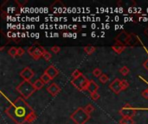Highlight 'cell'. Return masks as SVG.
<instances>
[{
  "label": "cell",
  "instance_id": "cell-23",
  "mask_svg": "<svg viewBox=\"0 0 148 124\" xmlns=\"http://www.w3.org/2000/svg\"><path fill=\"white\" fill-rule=\"evenodd\" d=\"M99 80H100V82H101V83H102V84H106V83H108V82L109 78H108V76L107 74L102 73V75L99 78Z\"/></svg>",
  "mask_w": 148,
  "mask_h": 124
},
{
  "label": "cell",
  "instance_id": "cell-16",
  "mask_svg": "<svg viewBox=\"0 0 148 124\" xmlns=\"http://www.w3.org/2000/svg\"><path fill=\"white\" fill-rule=\"evenodd\" d=\"M33 85H34L36 91H39V90H41V89L44 86V84H43V82L39 79H36V80L33 83Z\"/></svg>",
  "mask_w": 148,
  "mask_h": 124
},
{
  "label": "cell",
  "instance_id": "cell-7",
  "mask_svg": "<svg viewBox=\"0 0 148 124\" xmlns=\"http://www.w3.org/2000/svg\"><path fill=\"white\" fill-rule=\"evenodd\" d=\"M120 115L122 116V117H128V118H133L135 114H136V110L131 106V104H125L119 111Z\"/></svg>",
  "mask_w": 148,
  "mask_h": 124
},
{
  "label": "cell",
  "instance_id": "cell-15",
  "mask_svg": "<svg viewBox=\"0 0 148 124\" xmlns=\"http://www.w3.org/2000/svg\"><path fill=\"white\" fill-rule=\"evenodd\" d=\"M127 48L126 46L124 45H121V44H119V43H115L113 47H112V49L118 54H121L125 49Z\"/></svg>",
  "mask_w": 148,
  "mask_h": 124
},
{
  "label": "cell",
  "instance_id": "cell-8",
  "mask_svg": "<svg viewBox=\"0 0 148 124\" xmlns=\"http://www.w3.org/2000/svg\"><path fill=\"white\" fill-rule=\"evenodd\" d=\"M20 76L24 81H30L31 79L35 76V73L32 71L30 67H25L20 73Z\"/></svg>",
  "mask_w": 148,
  "mask_h": 124
},
{
  "label": "cell",
  "instance_id": "cell-3",
  "mask_svg": "<svg viewBox=\"0 0 148 124\" xmlns=\"http://www.w3.org/2000/svg\"><path fill=\"white\" fill-rule=\"evenodd\" d=\"M16 90L24 99H28L29 98H30L36 91L33 84L30 81H24V80L22 81L16 87Z\"/></svg>",
  "mask_w": 148,
  "mask_h": 124
},
{
  "label": "cell",
  "instance_id": "cell-28",
  "mask_svg": "<svg viewBox=\"0 0 148 124\" xmlns=\"http://www.w3.org/2000/svg\"><path fill=\"white\" fill-rule=\"evenodd\" d=\"M121 87H122V90L123 91L127 90L129 87V84H128V82L126 79H122L121 80Z\"/></svg>",
  "mask_w": 148,
  "mask_h": 124
},
{
  "label": "cell",
  "instance_id": "cell-1",
  "mask_svg": "<svg viewBox=\"0 0 148 124\" xmlns=\"http://www.w3.org/2000/svg\"><path fill=\"white\" fill-rule=\"evenodd\" d=\"M5 114L16 124L31 123L36 118L35 110L22 97L17 98L8 108H6Z\"/></svg>",
  "mask_w": 148,
  "mask_h": 124
},
{
  "label": "cell",
  "instance_id": "cell-4",
  "mask_svg": "<svg viewBox=\"0 0 148 124\" xmlns=\"http://www.w3.org/2000/svg\"><path fill=\"white\" fill-rule=\"evenodd\" d=\"M70 118L75 124H85L90 119V115L85 111L84 108L79 107L71 114Z\"/></svg>",
  "mask_w": 148,
  "mask_h": 124
},
{
  "label": "cell",
  "instance_id": "cell-14",
  "mask_svg": "<svg viewBox=\"0 0 148 124\" xmlns=\"http://www.w3.org/2000/svg\"><path fill=\"white\" fill-rule=\"evenodd\" d=\"M45 52V49L43 48V47H41V46H37L36 48V51L32 56V58L36 60H38L43 54V53Z\"/></svg>",
  "mask_w": 148,
  "mask_h": 124
},
{
  "label": "cell",
  "instance_id": "cell-2",
  "mask_svg": "<svg viewBox=\"0 0 148 124\" xmlns=\"http://www.w3.org/2000/svg\"><path fill=\"white\" fill-rule=\"evenodd\" d=\"M115 41H116V43L124 45L126 47L127 46L134 47L139 44L140 39L138 38V36L135 34H134V33L129 34L127 31L123 30L115 37Z\"/></svg>",
  "mask_w": 148,
  "mask_h": 124
},
{
  "label": "cell",
  "instance_id": "cell-10",
  "mask_svg": "<svg viewBox=\"0 0 148 124\" xmlns=\"http://www.w3.org/2000/svg\"><path fill=\"white\" fill-rule=\"evenodd\" d=\"M44 73H46L51 79H54L56 76H58L59 71H58V69H57L55 66L50 65V66H49L45 69Z\"/></svg>",
  "mask_w": 148,
  "mask_h": 124
},
{
  "label": "cell",
  "instance_id": "cell-9",
  "mask_svg": "<svg viewBox=\"0 0 148 124\" xmlns=\"http://www.w3.org/2000/svg\"><path fill=\"white\" fill-rule=\"evenodd\" d=\"M109 88L115 93V94H120L121 91H122V87H121V80L120 79H115L114 81L111 82L109 85Z\"/></svg>",
  "mask_w": 148,
  "mask_h": 124
},
{
  "label": "cell",
  "instance_id": "cell-17",
  "mask_svg": "<svg viewBox=\"0 0 148 124\" xmlns=\"http://www.w3.org/2000/svg\"><path fill=\"white\" fill-rule=\"evenodd\" d=\"M95 50H96V47H94V46H86V47H84V51H85V53H87L88 55H91L93 53H95Z\"/></svg>",
  "mask_w": 148,
  "mask_h": 124
},
{
  "label": "cell",
  "instance_id": "cell-18",
  "mask_svg": "<svg viewBox=\"0 0 148 124\" xmlns=\"http://www.w3.org/2000/svg\"><path fill=\"white\" fill-rule=\"evenodd\" d=\"M120 124H134V121L133 120V118H128V117H122V119H121Z\"/></svg>",
  "mask_w": 148,
  "mask_h": 124
},
{
  "label": "cell",
  "instance_id": "cell-30",
  "mask_svg": "<svg viewBox=\"0 0 148 124\" xmlns=\"http://www.w3.org/2000/svg\"><path fill=\"white\" fill-rule=\"evenodd\" d=\"M60 50H61V48H60V47H58V46H53V47H51V51H52L54 54H58V53L60 52Z\"/></svg>",
  "mask_w": 148,
  "mask_h": 124
},
{
  "label": "cell",
  "instance_id": "cell-26",
  "mask_svg": "<svg viewBox=\"0 0 148 124\" xmlns=\"http://www.w3.org/2000/svg\"><path fill=\"white\" fill-rule=\"evenodd\" d=\"M42 57L44 58V60H45L49 61V60L52 58V55H51V54H50V53H49L48 51H46V50H45V52H44V53H43V54H42Z\"/></svg>",
  "mask_w": 148,
  "mask_h": 124
},
{
  "label": "cell",
  "instance_id": "cell-25",
  "mask_svg": "<svg viewBox=\"0 0 148 124\" xmlns=\"http://www.w3.org/2000/svg\"><path fill=\"white\" fill-rule=\"evenodd\" d=\"M36 46H30V47L27 49V53L32 57L33 54H34V53H35V51H36Z\"/></svg>",
  "mask_w": 148,
  "mask_h": 124
},
{
  "label": "cell",
  "instance_id": "cell-20",
  "mask_svg": "<svg viewBox=\"0 0 148 124\" xmlns=\"http://www.w3.org/2000/svg\"><path fill=\"white\" fill-rule=\"evenodd\" d=\"M40 79L43 82V84L44 85H46V84H48L50 80H51V79L46 74V73H43L41 77H40Z\"/></svg>",
  "mask_w": 148,
  "mask_h": 124
},
{
  "label": "cell",
  "instance_id": "cell-29",
  "mask_svg": "<svg viewBox=\"0 0 148 124\" xmlns=\"http://www.w3.org/2000/svg\"><path fill=\"white\" fill-rule=\"evenodd\" d=\"M91 96V98L94 100V101H97L99 98H100V95L98 92H95V93H93V94H90Z\"/></svg>",
  "mask_w": 148,
  "mask_h": 124
},
{
  "label": "cell",
  "instance_id": "cell-35",
  "mask_svg": "<svg viewBox=\"0 0 148 124\" xmlns=\"http://www.w3.org/2000/svg\"><path fill=\"white\" fill-rule=\"evenodd\" d=\"M144 33H145V35H146L148 37V26L146 28V29L144 30Z\"/></svg>",
  "mask_w": 148,
  "mask_h": 124
},
{
  "label": "cell",
  "instance_id": "cell-32",
  "mask_svg": "<svg viewBox=\"0 0 148 124\" xmlns=\"http://www.w3.org/2000/svg\"><path fill=\"white\" fill-rule=\"evenodd\" d=\"M16 3H17V4L19 5V7L21 8V7H23L27 3H28V1L27 0H25V1H19V0H16Z\"/></svg>",
  "mask_w": 148,
  "mask_h": 124
},
{
  "label": "cell",
  "instance_id": "cell-11",
  "mask_svg": "<svg viewBox=\"0 0 148 124\" xmlns=\"http://www.w3.org/2000/svg\"><path fill=\"white\" fill-rule=\"evenodd\" d=\"M47 91L52 96V97H56L57 96L60 91H61V88L59 87V85L56 83H52L51 85H49L47 87Z\"/></svg>",
  "mask_w": 148,
  "mask_h": 124
},
{
  "label": "cell",
  "instance_id": "cell-33",
  "mask_svg": "<svg viewBox=\"0 0 148 124\" xmlns=\"http://www.w3.org/2000/svg\"><path fill=\"white\" fill-rule=\"evenodd\" d=\"M141 95H142V97H143L144 98L148 99V89L145 90V91H142V93H141Z\"/></svg>",
  "mask_w": 148,
  "mask_h": 124
},
{
  "label": "cell",
  "instance_id": "cell-27",
  "mask_svg": "<svg viewBox=\"0 0 148 124\" xmlns=\"http://www.w3.org/2000/svg\"><path fill=\"white\" fill-rule=\"evenodd\" d=\"M81 75H82V73L78 69L75 70V71L72 73V74H71V76H72V78H73V79H76V78L80 77Z\"/></svg>",
  "mask_w": 148,
  "mask_h": 124
},
{
  "label": "cell",
  "instance_id": "cell-5",
  "mask_svg": "<svg viewBox=\"0 0 148 124\" xmlns=\"http://www.w3.org/2000/svg\"><path fill=\"white\" fill-rule=\"evenodd\" d=\"M15 1L10 2V1H5L2 6H1V12H2V16L5 17L7 16L8 14L10 13H19V5L17 4L16 6H13Z\"/></svg>",
  "mask_w": 148,
  "mask_h": 124
},
{
  "label": "cell",
  "instance_id": "cell-24",
  "mask_svg": "<svg viewBox=\"0 0 148 124\" xmlns=\"http://www.w3.org/2000/svg\"><path fill=\"white\" fill-rule=\"evenodd\" d=\"M93 75L95 76V77H98V78H100L101 75H102V73H101V70L100 69V68H95V69H94V71H93Z\"/></svg>",
  "mask_w": 148,
  "mask_h": 124
},
{
  "label": "cell",
  "instance_id": "cell-21",
  "mask_svg": "<svg viewBox=\"0 0 148 124\" xmlns=\"http://www.w3.org/2000/svg\"><path fill=\"white\" fill-rule=\"evenodd\" d=\"M84 110H85V111H86L88 115H90L92 112H94V110H95V107H94L91 104H88V105H86V106H85Z\"/></svg>",
  "mask_w": 148,
  "mask_h": 124
},
{
  "label": "cell",
  "instance_id": "cell-12",
  "mask_svg": "<svg viewBox=\"0 0 148 124\" xmlns=\"http://www.w3.org/2000/svg\"><path fill=\"white\" fill-rule=\"evenodd\" d=\"M65 9V5L64 3L60 1V0H57L56 2H54L51 5H50V10L54 11V12H61L62 9Z\"/></svg>",
  "mask_w": 148,
  "mask_h": 124
},
{
  "label": "cell",
  "instance_id": "cell-31",
  "mask_svg": "<svg viewBox=\"0 0 148 124\" xmlns=\"http://www.w3.org/2000/svg\"><path fill=\"white\" fill-rule=\"evenodd\" d=\"M24 53H25V51L23 47H17V56L21 57L24 54Z\"/></svg>",
  "mask_w": 148,
  "mask_h": 124
},
{
  "label": "cell",
  "instance_id": "cell-19",
  "mask_svg": "<svg viewBox=\"0 0 148 124\" xmlns=\"http://www.w3.org/2000/svg\"><path fill=\"white\" fill-rule=\"evenodd\" d=\"M8 54L9 55H10L11 57H16L17 56V47H11L9 50H8Z\"/></svg>",
  "mask_w": 148,
  "mask_h": 124
},
{
  "label": "cell",
  "instance_id": "cell-13",
  "mask_svg": "<svg viewBox=\"0 0 148 124\" xmlns=\"http://www.w3.org/2000/svg\"><path fill=\"white\" fill-rule=\"evenodd\" d=\"M99 89V85L94 81V80H89V83H88V85L87 87V91L90 93V94H93V93H95L97 92Z\"/></svg>",
  "mask_w": 148,
  "mask_h": 124
},
{
  "label": "cell",
  "instance_id": "cell-6",
  "mask_svg": "<svg viewBox=\"0 0 148 124\" xmlns=\"http://www.w3.org/2000/svg\"><path fill=\"white\" fill-rule=\"evenodd\" d=\"M88 83H89V80L83 74L71 80V84L79 91H87Z\"/></svg>",
  "mask_w": 148,
  "mask_h": 124
},
{
  "label": "cell",
  "instance_id": "cell-22",
  "mask_svg": "<svg viewBox=\"0 0 148 124\" xmlns=\"http://www.w3.org/2000/svg\"><path fill=\"white\" fill-rule=\"evenodd\" d=\"M120 73L123 75V76H127L129 73H130V69L127 67V66H122L121 69H120Z\"/></svg>",
  "mask_w": 148,
  "mask_h": 124
},
{
  "label": "cell",
  "instance_id": "cell-34",
  "mask_svg": "<svg viewBox=\"0 0 148 124\" xmlns=\"http://www.w3.org/2000/svg\"><path fill=\"white\" fill-rule=\"evenodd\" d=\"M143 66H144V67H145V68H146V69L148 71V59L146 60V61H145V62H144Z\"/></svg>",
  "mask_w": 148,
  "mask_h": 124
}]
</instances>
